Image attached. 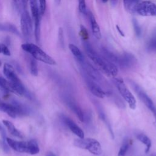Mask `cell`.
<instances>
[{"label": "cell", "instance_id": "obj_1", "mask_svg": "<svg viewBox=\"0 0 156 156\" xmlns=\"http://www.w3.org/2000/svg\"><path fill=\"white\" fill-rule=\"evenodd\" d=\"M83 43L87 56L101 71L108 76L115 77L117 75L118 68L115 64L97 53L89 42L84 41Z\"/></svg>", "mask_w": 156, "mask_h": 156}, {"label": "cell", "instance_id": "obj_2", "mask_svg": "<svg viewBox=\"0 0 156 156\" xmlns=\"http://www.w3.org/2000/svg\"><path fill=\"white\" fill-rule=\"evenodd\" d=\"M3 72L10 82L14 93L20 96H24L29 99L31 98V96L23 85L20 79L16 75L13 67L11 65L5 63L3 67Z\"/></svg>", "mask_w": 156, "mask_h": 156}, {"label": "cell", "instance_id": "obj_3", "mask_svg": "<svg viewBox=\"0 0 156 156\" xmlns=\"http://www.w3.org/2000/svg\"><path fill=\"white\" fill-rule=\"evenodd\" d=\"M7 144L13 150L18 152H25L31 155L37 154L40 152V148L37 141L32 140L28 141H16L6 137Z\"/></svg>", "mask_w": 156, "mask_h": 156}, {"label": "cell", "instance_id": "obj_4", "mask_svg": "<svg viewBox=\"0 0 156 156\" xmlns=\"http://www.w3.org/2000/svg\"><path fill=\"white\" fill-rule=\"evenodd\" d=\"M21 48L24 51L30 54L32 57L37 60L41 61L43 63L51 65L56 64L55 61L51 56L35 44L30 43H24L21 45Z\"/></svg>", "mask_w": 156, "mask_h": 156}, {"label": "cell", "instance_id": "obj_5", "mask_svg": "<svg viewBox=\"0 0 156 156\" xmlns=\"http://www.w3.org/2000/svg\"><path fill=\"white\" fill-rule=\"evenodd\" d=\"M74 144L79 148L87 150L96 155H99L102 152V149L100 143L94 138H79L74 141Z\"/></svg>", "mask_w": 156, "mask_h": 156}, {"label": "cell", "instance_id": "obj_6", "mask_svg": "<svg viewBox=\"0 0 156 156\" xmlns=\"http://www.w3.org/2000/svg\"><path fill=\"white\" fill-rule=\"evenodd\" d=\"M114 83L120 94L127 102L129 107L132 110H135L136 107V99L132 93L124 84L123 80L119 78L115 79Z\"/></svg>", "mask_w": 156, "mask_h": 156}, {"label": "cell", "instance_id": "obj_7", "mask_svg": "<svg viewBox=\"0 0 156 156\" xmlns=\"http://www.w3.org/2000/svg\"><path fill=\"white\" fill-rule=\"evenodd\" d=\"M30 11L32 19L34 23V35L35 40L39 43L40 39V23L41 15L39 10V7L37 4V0H29Z\"/></svg>", "mask_w": 156, "mask_h": 156}, {"label": "cell", "instance_id": "obj_8", "mask_svg": "<svg viewBox=\"0 0 156 156\" xmlns=\"http://www.w3.org/2000/svg\"><path fill=\"white\" fill-rule=\"evenodd\" d=\"M0 110L6 113L10 117L15 118L18 116L23 115L26 113V110L20 104H10L4 102L0 100Z\"/></svg>", "mask_w": 156, "mask_h": 156}, {"label": "cell", "instance_id": "obj_9", "mask_svg": "<svg viewBox=\"0 0 156 156\" xmlns=\"http://www.w3.org/2000/svg\"><path fill=\"white\" fill-rule=\"evenodd\" d=\"M130 83L140 100L145 104V105L152 112L155 116L156 115V107H155L154 104L150 97L138 84L133 82H132Z\"/></svg>", "mask_w": 156, "mask_h": 156}, {"label": "cell", "instance_id": "obj_10", "mask_svg": "<svg viewBox=\"0 0 156 156\" xmlns=\"http://www.w3.org/2000/svg\"><path fill=\"white\" fill-rule=\"evenodd\" d=\"M20 24L21 30L23 37L26 39H29L32 32V23L27 10H24L21 15Z\"/></svg>", "mask_w": 156, "mask_h": 156}, {"label": "cell", "instance_id": "obj_11", "mask_svg": "<svg viewBox=\"0 0 156 156\" xmlns=\"http://www.w3.org/2000/svg\"><path fill=\"white\" fill-rule=\"evenodd\" d=\"M136 13L143 16H156V4L151 1H143L136 6Z\"/></svg>", "mask_w": 156, "mask_h": 156}, {"label": "cell", "instance_id": "obj_12", "mask_svg": "<svg viewBox=\"0 0 156 156\" xmlns=\"http://www.w3.org/2000/svg\"><path fill=\"white\" fill-rule=\"evenodd\" d=\"M83 76L88 90L94 96L99 98H103L107 95L106 91L102 89L101 86L98 83L95 82L83 73Z\"/></svg>", "mask_w": 156, "mask_h": 156}, {"label": "cell", "instance_id": "obj_13", "mask_svg": "<svg viewBox=\"0 0 156 156\" xmlns=\"http://www.w3.org/2000/svg\"><path fill=\"white\" fill-rule=\"evenodd\" d=\"M136 62L135 57L131 53L124 52L118 56L117 65L122 69H129L133 67Z\"/></svg>", "mask_w": 156, "mask_h": 156}, {"label": "cell", "instance_id": "obj_14", "mask_svg": "<svg viewBox=\"0 0 156 156\" xmlns=\"http://www.w3.org/2000/svg\"><path fill=\"white\" fill-rule=\"evenodd\" d=\"M65 102L68 105V107L70 108V110L76 115L78 119L82 121H85V114L83 112L82 109L79 105V104L72 98H66L65 99Z\"/></svg>", "mask_w": 156, "mask_h": 156}, {"label": "cell", "instance_id": "obj_15", "mask_svg": "<svg viewBox=\"0 0 156 156\" xmlns=\"http://www.w3.org/2000/svg\"><path fill=\"white\" fill-rule=\"evenodd\" d=\"M63 120L65 124L68 126V127L69 129V130L76 135H77L79 138H84V132L82 130L80 127H79L76 123L74 122L71 119L69 118L63 116Z\"/></svg>", "mask_w": 156, "mask_h": 156}, {"label": "cell", "instance_id": "obj_16", "mask_svg": "<svg viewBox=\"0 0 156 156\" xmlns=\"http://www.w3.org/2000/svg\"><path fill=\"white\" fill-rule=\"evenodd\" d=\"M88 17L90 20V22L91 24V30L94 37L100 40L101 38V32L99 28V26L94 16L93 13L91 12H88Z\"/></svg>", "mask_w": 156, "mask_h": 156}, {"label": "cell", "instance_id": "obj_17", "mask_svg": "<svg viewBox=\"0 0 156 156\" xmlns=\"http://www.w3.org/2000/svg\"><path fill=\"white\" fill-rule=\"evenodd\" d=\"M94 106L96 107V109H97V111H98V113L99 114V118L102 119V121H103V122L106 124V126H107L108 130H109V132L110 133H111L112 137L113 138V130L111 128V126H110V124H109V122H108V120L107 119V116L104 113V111L103 110V108L102 107V106L101 105V104L96 101L94 100Z\"/></svg>", "mask_w": 156, "mask_h": 156}, {"label": "cell", "instance_id": "obj_18", "mask_svg": "<svg viewBox=\"0 0 156 156\" xmlns=\"http://www.w3.org/2000/svg\"><path fill=\"white\" fill-rule=\"evenodd\" d=\"M3 124L5 125L6 128L7 129L9 132L14 136H16L19 138H23V135L15 127L14 124L10 121L8 120H3Z\"/></svg>", "mask_w": 156, "mask_h": 156}, {"label": "cell", "instance_id": "obj_19", "mask_svg": "<svg viewBox=\"0 0 156 156\" xmlns=\"http://www.w3.org/2000/svg\"><path fill=\"white\" fill-rule=\"evenodd\" d=\"M68 47L69 50L72 52L73 55L74 56L77 61L79 62V63H82L85 60L84 55H83L80 50L78 48V47H77L76 45L73 44H69Z\"/></svg>", "mask_w": 156, "mask_h": 156}, {"label": "cell", "instance_id": "obj_20", "mask_svg": "<svg viewBox=\"0 0 156 156\" xmlns=\"http://www.w3.org/2000/svg\"><path fill=\"white\" fill-rule=\"evenodd\" d=\"M101 52H102V55L105 57L106 59L109 60L110 62L113 63L114 64L118 63V56L115 55L114 53L109 51L105 48H102L101 49Z\"/></svg>", "mask_w": 156, "mask_h": 156}, {"label": "cell", "instance_id": "obj_21", "mask_svg": "<svg viewBox=\"0 0 156 156\" xmlns=\"http://www.w3.org/2000/svg\"><path fill=\"white\" fill-rule=\"evenodd\" d=\"M136 137L138 140H139L141 143H142L143 144L146 146L145 152L146 154L148 153L152 146V142L150 138L147 135L143 133H138L136 135Z\"/></svg>", "mask_w": 156, "mask_h": 156}, {"label": "cell", "instance_id": "obj_22", "mask_svg": "<svg viewBox=\"0 0 156 156\" xmlns=\"http://www.w3.org/2000/svg\"><path fill=\"white\" fill-rule=\"evenodd\" d=\"M125 9L130 13H136V8L138 4V0H123Z\"/></svg>", "mask_w": 156, "mask_h": 156}, {"label": "cell", "instance_id": "obj_23", "mask_svg": "<svg viewBox=\"0 0 156 156\" xmlns=\"http://www.w3.org/2000/svg\"><path fill=\"white\" fill-rule=\"evenodd\" d=\"M130 144V140L128 138H124L118 151V156H125L129 149Z\"/></svg>", "mask_w": 156, "mask_h": 156}, {"label": "cell", "instance_id": "obj_24", "mask_svg": "<svg viewBox=\"0 0 156 156\" xmlns=\"http://www.w3.org/2000/svg\"><path fill=\"white\" fill-rule=\"evenodd\" d=\"M37 60L35 59L34 57H30L29 58V68H30V72L32 75L34 76H37L38 74V65L36 61Z\"/></svg>", "mask_w": 156, "mask_h": 156}, {"label": "cell", "instance_id": "obj_25", "mask_svg": "<svg viewBox=\"0 0 156 156\" xmlns=\"http://www.w3.org/2000/svg\"><path fill=\"white\" fill-rule=\"evenodd\" d=\"M147 49L149 52H156V31L149 40L147 43Z\"/></svg>", "mask_w": 156, "mask_h": 156}, {"label": "cell", "instance_id": "obj_26", "mask_svg": "<svg viewBox=\"0 0 156 156\" xmlns=\"http://www.w3.org/2000/svg\"><path fill=\"white\" fill-rule=\"evenodd\" d=\"M0 30H7L10 32L14 34L17 35L18 36H20V34L17 28L13 24H0Z\"/></svg>", "mask_w": 156, "mask_h": 156}, {"label": "cell", "instance_id": "obj_27", "mask_svg": "<svg viewBox=\"0 0 156 156\" xmlns=\"http://www.w3.org/2000/svg\"><path fill=\"white\" fill-rule=\"evenodd\" d=\"M132 24H133V27L135 32L136 34V35L137 37H140V35L141 34V27L139 25L138 22L137 21V20L136 19H133Z\"/></svg>", "mask_w": 156, "mask_h": 156}, {"label": "cell", "instance_id": "obj_28", "mask_svg": "<svg viewBox=\"0 0 156 156\" xmlns=\"http://www.w3.org/2000/svg\"><path fill=\"white\" fill-rule=\"evenodd\" d=\"M78 2H79V9L80 12H81L84 15H86L87 13V10L85 0H78Z\"/></svg>", "mask_w": 156, "mask_h": 156}, {"label": "cell", "instance_id": "obj_29", "mask_svg": "<svg viewBox=\"0 0 156 156\" xmlns=\"http://www.w3.org/2000/svg\"><path fill=\"white\" fill-rule=\"evenodd\" d=\"M79 34H80V36L84 41H86L88 38V31L83 25H80V26Z\"/></svg>", "mask_w": 156, "mask_h": 156}, {"label": "cell", "instance_id": "obj_30", "mask_svg": "<svg viewBox=\"0 0 156 156\" xmlns=\"http://www.w3.org/2000/svg\"><path fill=\"white\" fill-rule=\"evenodd\" d=\"M46 1L39 0V10L41 16H43L46 11Z\"/></svg>", "mask_w": 156, "mask_h": 156}, {"label": "cell", "instance_id": "obj_31", "mask_svg": "<svg viewBox=\"0 0 156 156\" xmlns=\"http://www.w3.org/2000/svg\"><path fill=\"white\" fill-rule=\"evenodd\" d=\"M0 53L7 56L10 55V50L9 49L7 46L3 43H0Z\"/></svg>", "mask_w": 156, "mask_h": 156}, {"label": "cell", "instance_id": "obj_32", "mask_svg": "<svg viewBox=\"0 0 156 156\" xmlns=\"http://www.w3.org/2000/svg\"><path fill=\"white\" fill-rule=\"evenodd\" d=\"M63 32L62 28L60 27L58 29V41L60 42V44L62 46L64 45V39H63Z\"/></svg>", "mask_w": 156, "mask_h": 156}, {"label": "cell", "instance_id": "obj_33", "mask_svg": "<svg viewBox=\"0 0 156 156\" xmlns=\"http://www.w3.org/2000/svg\"><path fill=\"white\" fill-rule=\"evenodd\" d=\"M29 1V0H21V2L22 3V5H23L24 10H26V8H27Z\"/></svg>", "mask_w": 156, "mask_h": 156}, {"label": "cell", "instance_id": "obj_34", "mask_svg": "<svg viewBox=\"0 0 156 156\" xmlns=\"http://www.w3.org/2000/svg\"><path fill=\"white\" fill-rule=\"evenodd\" d=\"M116 29L118 30V32L119 33V34H120L121 36L124 37V33H123V32L121 30V29H120V27H119L118 25H116Z\"/></svg>", "mask_w": 156, "mask_h": 156}, {"label": "cell", "instance_id": "obj_35", "mask_svg": "<svg viewBox=\"0 0 156 156\" xmlns=\"http://www.w3.org/2000/svg\"><path fill=\"white\" fill-rule=\"evenodd\" d=\"M110 4H112V6H116L118 3V0H110Z\"/></svg>", "mask_w": 156, "mask_h": 156}, {"label": "cell", "instance_id": "obj_36", "mask_svg": "<svg viewBox=\"0 0 156 156\" xmlns=\"http://www.w3.org/2000/svg\"><path fill=\"white\" fill-rule=\"evenodd\" d=\"M13 3L15 4V5L18 7L20 4V2H21V0H13Z\"/></svg>", "mask_w": 156, "mask_h": 156}, {"label": "cell", "instance_id": "obj_37", "mask_svg": "<svg viewBox=\"0 0 156 156\" xmlns=\"http://www.w3.org/2000/svg\"><path fill=\"white\" fill-rule=\"evenodd\" d=\"M46 156H56V155L53 152H48L46 154Z\"/></svg>", "mask_w": 156, "mask_h": 156}, {"label": "cell", "instance_id": "obj_38", "mask_svg": "<svg viewBox=\"0 0 156 156\" xmlns=\"http://www.w3.org/2000/svg\"><path fill=\"white\" fill-rule=\"evenodd\" d=\"M60 1H61V0H55V3H56L57 4H59L60 2Z\"/></svg>", "mask_w": 156, "mask_h": 156}, {"label": "cell", "instance_id": "obj_39", "mask_svg": "<svg viewBox=\"0 0 156 156\" xmlns=\"http://www.w3.org/2000/svg\"><path fill=\"white\" fill-rule=\"evenodd\" d=\"M102 1L105 3V2H107L108 1V0H102Z\"/></svg>", "mask_w": 156, "mask_h": 156}, {"label": "cell", "instance_id": "obj_40", "mask_svg": "<svg viewBox=\"0 0 156 156\" xmlns=\"http://www.w3.org/2000/svg\"><path fill=\"white\" fill-rule=\"evenodd\" d=\"M1 64H2V63H1V60H0V66H1Z\"/></svg>", "mask_w": 156, "mask_h": 156}, {"label": "cell", "instance_id": "obj_41", "mask_svg": "<svg viewBox=\"0 0 156 156\" xmlns=\"http://www.w3.org/2000/svg\"><path fill=\"white\" fill-rule=\"evenodd\" d=\"M2 127H1V126H0V130H1V129H2Z\"/></svg>", "mask_w": 156, "mask_h": 156}, {"label": "cell", "instance_id": "obj_42", "mask_svg": "<svg viewBox=\"0 0 156 156\" xmlns=\"http://www.w3.org/2000/svg\"><path fill=\"white\" fill-rule=\"evenodd\" d=\"M155 122H156V115H155Z\"/></svg>", "mask_w": 156, "mask_h": 156}, {"label": "cell", "instance_id": "obj_43", "mask_svg": "<svg viewBox=\"0 0 156 156\" xmlns=\"http://www.w3.org/2000/svg\"><path fill=\"white\" fill-rule=\"evenodd\" d=\"M152 156H156V155H152Z\"/></svg>", "mask_w": 156, "mask_h": 156}]
</instances>
